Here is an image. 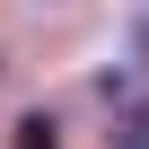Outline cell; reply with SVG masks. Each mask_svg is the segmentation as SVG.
<instances>
[{
    "label": "cell",
    "instance_id": "1",
    "mask_svg": "<svg viewBox=\"0 0 149 149\" xmlns=\"http://www.w3.org/2000/svg\"><path fill=\"white\" fill-rule=\"evenodd\" d=\"M53 140H61L53 114H26V123H18V149H53Z\"/></svg>",
    "mask_w": 149,
    "mask_h": 149
}]
</instances>
